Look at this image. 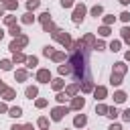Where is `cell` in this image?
I'll list each match as a JSON object with an SVG mask.
<instances>
[{
    "instance_id": "46",
    "label": "cell",
    "mask_w": 130,
    "mask_h": 130,
    "mask_svg": "<svg viewBox=\"0 0 130 130\" xmlns=\"http://www.w3.org/2000/svg\"><path fill=\"white\" fill-rule=\"evenodd\" d=\"M2 37H4V30H2V28H0V39H2Z\"/></svg>"
},
{
    "instance_id": "1",
    "label": "cell",
    "mask_w": 130,
    "mask_h": 130,
    "mask_svg": "<svg viewBox=\"0 0 130 130\" xmlns=\"http://www.w3.org/2000/svg\"><path fill=\"white\" fill-rule=\"evenodd\" d=\"M71 63H73V75L79 79V77H81V73H83V57H81L79 53H75V55H73V59H71Z\"/></svg>"
},
{
    "instance_id": "24",
    "label": "cell",
    "mask_w": 130,
    "mask_h": 130,
    "mask_svg": "<svg viewBox=\"0 0 130 130\" xmlns=\"http://www.w3.org/2000/svg\"><path fill=\"white\" fill-rule=\"evenodd\" d=\"M100 35H102V37H108V35H110V28H108V26H102V28H100Z\"/></svg>"
},
{
    "instance_id": "25",
    "label": "cell",
    "mask_w": 130,
    "mask_h": 130,
    "mask_svg": "<svg viewBox=\"0 0 130 130\" xmlns=\"http://www.w3.org/2000/svg\"><path fill=\"white\" fill-rule=\"evenodd\" d=\"M16 79H26V71H16Z\"/></svg>"
},
{
    "instance_id": "20",
    "label": "cell",
    "mask_w": 130,
    "mask_h": 130,
    "mask_svg": "<svg viewBox=\"0 0 130 130\" xmlns=\"http://www.w3.org/2000/svg\"><path fill=\"white\" fill-rule=\"evenodd\" d=\"M63 87V79H55L53 81V89H61Z\"/></svg>"
},
{
    "instance_id": "3",
    "label": "cell",
    "mask_w": 130,
    "mask_h": 130,
    "mask_svg": "<svg viewBox=\"0 0 130 130\" xmlns=\"http://www.w3.org/2000/svg\"><path fill=\"white\" fill-rule=\"evenodd\" d=\"M83 14H85V6L79 4V6L75 8V12H73V22H81V20H83Z\"/></svg>"
},
{
    "instance_id": "26",
    "label": "cell",
    "mask_w": 130,
    "mask_h": 130,
    "mask_svg": "<svg viewBox=\"0 0 130 130\" xmlns=\"http://www.w3.org/2000/svg\"><path fill=\"white\" fill-rule=\"evenodd\" d=\"M110 49H112V51H118V49H120V41H114V43L110 45Z\"/></svg>"
},
{
    "instance_id": "38",
    "label": "cell",
    "mask_w": 130,
    "mask_h": 130,
    "mask_svg": "<svg viewBox=\"0 0 130 130\" xmlns=\"http://www.w3.org/2000/svg\"><path fill=\"white\" fill-rule=\"evenodd\" d=\"M61 4H63V6H65V8H69V6H71V4H73V2H71V0H61Z\"/></svg>"
},
{
    "instance_id": "18",
    "label": "cell",
    "mask_w": 130,
    "mask_h": 130,
    "mask_svg": "<svg viewBox=\"0 0 130 130\" xmlns=\"http://www.w3.org/2000/svg\"><path fill=\"white\" fill-rule=\"evenodd\" d=\"M32 20H35V16H32L30 12H26V14L22 16V22H32Z\"/></svg>"
},
{
    "instance_id": "31",
    "label": "cell",
    "mask_w": 130,
    "mask_h": 130,
    "mask_svg": "<svg viewBox=\"0 0 130 130\" xmlns=\"http://www.w3.org/2000/svg\"><path fill=\"white\" fill-rule=\"evenodd\" d=\"M43 53H45L47 57H49V55H53V47H45V49H43Z\"/></svg>"
},
{
    "instance_id": "28",
    "label": "cell",
    "mask_w": 130,
    "mask_h": 130,
    "mask_svg": "<svg viewBox=\"0 0 130 130\" xmlns=\"http://www.w3.org/2000/svg\"><path fill=\"white\" fill-rule=\"evenodd\" d=\"M39 6V0H28V8L32 10V8H37Z\"/></svg>"
},
{
    "instance_id": "44",
    "label": "cell",
    "mask_w": 130,
    "mask_h": 130,
    "mask_svg": "<svg viewBox=\"0 0 130 130\" xmlns=\"http://www.w3.org/2000/svg\"><path fill=\"white\" fill-rule=\"evenodd\" d=\"M12 130H22V126H12Z\"/></svg>"
},
{
    "instance_id": "48",
    "label": "cell",
    "mask_w": 130,
    "mask_h": 130,
    "mask_svg": "<svg viewBox=\"0 0 130 130\" xmlns=\"http://www.w3.org/2000/svg\"><path fill=\"white\" fill-rule=\"evenodd\" d=\"M2 12H4V8H2V6H0V16H2Z\"/></svg>"
},
{
    "instance_id": "17",
    "label": "cell",
    "mask_w": 130,
    "mask_h": 130,
    "mask_svg": "<svg viewBox=\"0 0 130 130\" xmlns=\"http://www.w3.org/2000/svg\"><path fill=\"white\" fill-rule=\"evenodd\" d=\"M102 12H104V10H102V6H93V8H91V14H93V16H100Z\"/></svg>"
},
{
    "instance_id": "15",
    "label": "cell",
    "mask_w": 130,
    "mask_h": 130,
    "mask_svg": "<svg viewBox=\"0 0 130 130\" xmlns=\"http://www.w3.org/2000/svg\"><path fill=\"white\" fill-rule=\"evenodd\" d=\"M35 95H37V87H26V98H30V100H32Z\"/></svg>"
},
{
    "instance_id": "14",
    "label": "cell",
    "mask_w": 130,
    "mask_h": 130,
    "mask_svg": "<svg viewBox=\"0 0 130 130\" xmlns=\"http://www.w3.org/2000/svg\"><path fill=\"white\" fill-rule=\"evenodd\" d=\"M0 67H2V69H4V71H8V69H10V67H12V63H10V61H8V59H4V61H0Z\"/></svg>"
},
{
    "instance_id": "8",
    "label": "cell",
    "mask_w": 130,
    "mask_h": 130,
    "mask_svg": "<svg viewBox=\"0 0 130 130\" xmlns=\"http://www.w3.org/2000/svg\"><path fill=\"white\" fill-rule=\"evenodd\" d=\"M83 104H85V100H83V98H75V100H73V104H71V108H73V110H79V108H83Z\"/></svg>"
},
{
    "instance_id": "45",
    "label": "cell",
    "mask_w": 130,
    "mask_h": 130,
    "mask_svg": "<svg viewBox=\"0 0 130 130\" xmlns=\"http://www.w3.org/2000/svg\"><path fill=\"white\" fill-rule=\"evenodd\" d=\"M126 59H128V61H130V51H128V53H126Z\"/></svg>"
},
{
    "instance_id": "42",
    "label": "cell",
    "mask_w": 130,
    "mask_h": 130,
    "mask_svg": "<svg viewBox=\"0 0 130 130\" xmlns=\"http://www.w3.org/2000/svg\"><path fill=\"white\" fill-rule=\"evenodd\" d=\"M124 120H130V110H126V112H124Z\"/></svg>"
},
{
    "instance_id": "41",
    "label": "cell",
    "mask_w": 130,
    "mask_h": 130,
    "mask_svg": "<svg viewBox=\"0 0 130 130\" xmlns=\"http://www.w3.org/2000/svg\"><path fill=\"white\" fill-rule=\"evenodd\" d=\"M108 130H122V128H120V126H118V124H112V126H110V128H108Z\"/></svg>"
},
{
    "instance_id": "27",
    "label": "cell",
    "mask_w": 130,
    "mask_h": 130,
    "mask_svg": "<svg viewBox=\"0 0 130 130\" xmlns=\"http://www.w3.org/2000/svg\"><path fill=\"white\" fill-rule=\"evenodd\" d=\"M14 61H26V57L20 55V53H14Z\"/></svg>"
},
{
    "instance_id": "23",
    "label": "cell",
    "mask_w": 130,
    "mask_h": 130,
    "mask_svg": "<svg viewBox=\"0 0 130 130\" xmlns=\"http://www.w3.org/2000/svg\"><path fill=\"white\" fill-rule=\"evenodd\" d=\"M108 116H110V118H116V116H118V110H116V108H108Z\"/></svg>"
},
{
    "instance_id": "32",
    "label": "cell",
    "mask_w": 130,
    "mask_h": 130,
    "mask_svg": "<svg viewBox=\"0 0 130 130\" xmlns=\"http://www.w3.org/2000/svg\"><path fill=\"white\" fill-rule=\"evenodd\" d=\"M59 73H61V75H63V73H69V67H67V65H61V67H59Z\"/></svg>"
},
{
    "instance_id": "4",
    "label": "cell",
    "mask_w": 130,
    "mask_h": 130,
    "mask_svg": "<svg viewBox=\"0 0 130 130\" xmlns=\"http://www.w3.org/2000/svg\"><path fill=\"white\" fill-rule=\"evenodd\" d=\"M37 79H39L41 83H49V79H51V73H49L47 69H41V71L37 73Z\"/></svg>"
},
{
    "instance_id": "11",
    "label": "cell",
    "mask_w": 130,
    "mask_h": 130,
    "mask_svg": "<svg viewBox=\"0 0 130 130\" xmlns=\"http://www.w3.org/2000/svg\"><path fill=\"white\" fill-rule=\"evenodd\" d=\"M8 114H10L12 118H18V116H22V110H20V108H10Z\"/></svg>"
},
{
    "instance_id": "30",
    "label": "cell",
    "mask_w": 130,
    "mask_h": 130,
    "mask_svg": "<svg viewBox=\"0 0 130 130\" xmlns=\"http://www.w3.org/2000/svg\"><path fill=\"white\" fill-rule=\"evenodd\" d=\"M49 16H51L49 12H45V14H41V20H43V24H45V22H49Z\"/></svg>"
},
{
    "instance_id": "9",
    "label": "cell",
    "mask_w": 130,
    "mask_h": 130,
    "mask_svg": "<svg viewBox=\"0 0 130 130\" xmlns=\"http://www.w3.org/2000/svg\"><path fill=\"white\" fill-rule=\"evenodd\" d=\"M106 98V87H98L95 89V100H104Z\"/></svg>"
},
{
    "instance_id": "37",
    "label": "cell",
    "mask_w": 130,
    "mask_h": 130,
    "mask_svg": "<svg viewBox=\"0 0 130 130\" xmlns=\"http://www.w3.org/2000/svg\"><path fill=\"white\" fill-rule=\"evenodd\" d=\"M95 110H98V112H100V114H104V112H108V108H106V106H98V108H95Z\"/></svg>"
},
{
    "instance_id": "43",
    "label": "cell",
    "mask_w": 130,
    "mask_h": 130,
    "mask_svg": "<svg viewBox=\"0 0 130 130\" xmlns=\"http://www.w3.org/2000/svg\"><path fill=\"white\" fill-rule=\"evenodd\" d=\"M0 112H6V106L4 104H0Z\"/></svg>"
},
{
    "instance_id": "35",
    "label": "cell",
    "mask_w": 130,
    "mask_h": 130,
    "mask_svg": "<svg viewBox=\"0 0 130 130\" xmlns=\"http://www.w3.org/2000/svg\"><path fill=\"white\" fill-rule=\"evenodd\" d=\"M6 8H16V2H12V0H8V2H6Z\"/></svg>"
},
{
    "instance_id": "29",
    "label": "cell",
    "mask_w": 130,
    "mask_h": 130,
    "mask_svg": "<svg viewBox=\"0 0 130 130\" xmlns=\"http://www.w3.org/2000/svg\"><path fill=\"white\" fill-rule=\"evenodd\" d=\"M120 18H122L124 22H128V20H130V14H128V12H122V14H120Z\"/></svg>"
},
{
    "instance_id": "5",
    "label": "cell",
    "mask_w": 130,
    "mask_h": 130,
    "mask_svg": "<svg viewBox=\"0 0 130 130\" xmlns=\"http://www.w3.org/2000/svg\"><path fill=\"white\" fill-rule=\"evenodd\" d=\"M65 114H67V108H55L51 116H53V120H61Z\"/></svg>"
},
{
    "instance_id": "40",
    "label": "cell",
    "mask_w": 130,
    "mask_h": 130,
    "mask_svg": "<svg viewBox=\"0 0 130 130\" xmlns=\"http://www.w3.org/2000/svg\"><path fill=\"white\" fill-rule=\"evenodd\" d=\"M110 22H114V16H106V26H108Z\"/></svg>"
},
{
    "instance_id": "19",
    "label": "cell",
    "mask_w": 130,
    "mask_h": 130,
    "mask_svg": "<svg viewBox=\"0 0 130 130\" xmlns=\"http://www.w3.org/2000/svg\"><path fill=\"white\" fill-rule=\"evenodd\" d=\"M10 35H12V37H18V35H20V28L12 24V26H10Z\"/></svg>"
},
{
    "instance_id": "2",
    "label": "cell",
    "mask_w": 130,
    "mask_h": 130,
    "mask_svg": "<svg viewBox=\"0 0 130 130\" xmlns=\"http://www.w3.org/2000/svg\"><path fill=\"white\" fill-rule=\"evenodd\" d=\"M26 43H28V39H26L24 35H18V39H14V41L10 43V51H14V53H16V51H18L20 47H24Z\"/></svg>"
},
{
    "instance_id": "33",
    "label": "cell",
    "mask_w": 130,
    "mask_h": 130,
    "mask_svg": "<svg viewBox=\"0 0 130 130\" xmlns=\"http://www.w3.org/2000/svg\"><path fill=\"white\" fill-rule=\"evenodd\" d=\"M91 87H93V85H91L89 81H85V83H83V89H85V91H91Z\"/></svg>"
},
{
    "instance_id": "34",
    "label": "cell",
    "mask_w": 130,
    "mask_h": 130,
    "mask_svg": "<svg viewBox=\"0 0 130 130\" xmlns=\"http://www.w3.org/2000/svg\"><path fill=\"white\" fill-rule=\"evenodd\" d=\"M75 91H77V85H71V87H69V89H67V93H69V95H73V93H75Z\"/></svg>"
},
{
    "instance_id": "36",
    "label": "cell",
    "mask_w": 130,
    "mask_h": 130,
    "mask_svg": "<svg viewBox=\"0 0 130 130\" xmlns=\"http://www.w3.org/2000/svg\"><path fill=\"white\" fill-rule=\"evenodd\" d=\"M4 20H6V24H10V26H12V24H14V18H12V16H6V18H4Z\"/></svg>"
},
{
    "instance_id": "39",
    "label": "cell",
    "mask_w": 130,
    "mask_h": 130,
    "mask_svg": "<svg viewBox=\"0 0 130 130\" xmlns=\"http://www.w3.org/2000/svg\"><path fill=\"white\" fill-rule=\"evenodd\" d=\"M37 106H39V108H43V106H47V102H45V100H37Z\"/></svg>"
},
{
    "instance_id": "47",
    "label": "cell",
    "mask_w": 130,
    "mask_h": 130,
    "mask_svg": "<svg viewBox=\"0 0 130 130\" xmlns=\"http://www.w3.org/2000/svg\"><path fill=\"white\" fill-rule=\"evenodd\" d=\"M120 2H122V4H128V2H130V0H120Z\"/></svg>"
},
{
    "instance_id": "21",
    "label": "cell",
    "mask_w": 130,
    "mask_h": 130,
    "mask_svg": "<svg viewBox=\"0 0 130 130\" xmlns=\"http://www.w3.org/2000/svg\"><path fill=\"white\" fill-rule=\"evenodd\" d=\"M85 124V116H77L75 118V126H83Z\"/></svg>"
},
{
    "instance_id": "6",
    "label": "cell",
    "mask_w": 130,
    "mask_h": 130,
    "mask_svg": "<svg viewBox=\"0 0 130 130\" xmlns=\"http://www.w3.org/2000/svg\"><path fill=\"white\" fill-rule=\"evenodd\" d=\"M53 35H55V39H59V41H61L63 45H69V43H71V39H69V35H61V30H55Z\"/></svg>"
},
{
    "instance_id": "16",
    "label": "cell",
    "mask_w": 130,
    "mask_h": 130,
    "mask_svg": "<svg viewBox=\"0 0 130 130\" xmlns=\"http://www.w3.org/2000/svg\"><path fill=\"white\" fill-rule=\"evenodd\" d=\"M37 65V57H26V67H35Z\"/></svg>"
},
{
    "instance_id": "12",
    "label": "cell",
    "mask_w": 130,
    "mask_h": 130,
    "mask_svg": "<svg viewBox=\"0 0 130 130\" xmlns=\"http://www.w3.org/2000/svg\"><path fill=\"white\" fill-rule=\"evenodd\" d=\"M2 93H4V100H12V98H14V89H8V87H6Z\"/></svg>"
},
{
    "instance_id": "13",
    "label": "cell",
    "mask_w": 130,
    "mask_h": 130,
    "mask_svg": "<svg viewBox=\"0 0 130 130\" xmlns=\"http://www.w3.org/2000/svg\"><path fill=\"white\" fill-rule=\"evenodd\" d=\"M122 37H124V41H126V43H130V28H128V26H124V28H122Z\"/></svg>"
},
{
    "instance_id": "10",
    "label": "cell",
    "mask_w": 130,
    "mask_h": 130,
    "mask_svg": "<svg viewBox=\"0 0 130 130\" xmlns=\"http://www.w3.org/2000/svg\"><path fill=\"white\" fill-rule=\"evenodd\" d=\"M114 100H116L118 104H122V102L126 100V93H124V91H116V93H114Z\"/></svg>"
},
{
    "instance_id": "22",
    "label": "cell",
    "mask_w": 130,
    "mask_h": 130,
    "mask_svg": "<svg viewBox=\"0 0 130 130\" xmlns=\"http://www.w3.org/2000/svg\"><path fill=\"white\" fill-rule=\"evenodd\" d=\"M51 57H53L55 61H63V59H65V55H63V53H53Z\"/></svg>"
},
{
    "instance_id": "7",
    "label": "cell",
    "mask_w": 130,
    "mask_h": 130,
    "mask_svg": "<svg viewBox=\"0 0 130 130\" xmlns=\"http://www.w3.org/2000/svg\"><path fill=\"white\" fill-rule=\"evenodd\" d=\"M114 71H116L114 75H120V77H122V75L126 73V65H124V63H116V67H114Z\"/></svg>"
}]
</instances>
